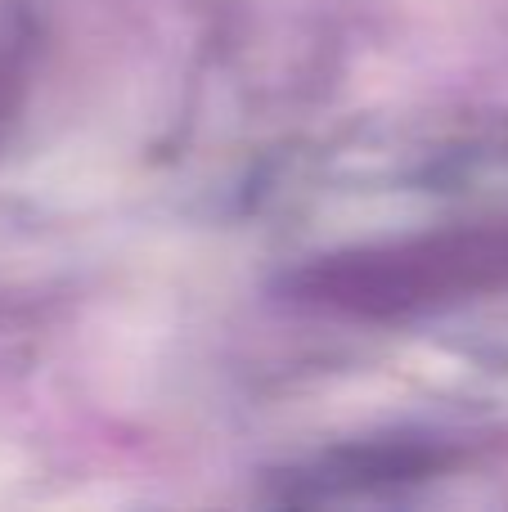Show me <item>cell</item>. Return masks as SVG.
<instances>
[{
  "label": "cell",
  "instance_id": "6da1fadb",
  "mask_svg": "<svg viewBox=\"0 0 508 512\" xmlns=\"http://www.w3.org/2000/svg\"><path fill=\"white\" fill-rule=\"evenodd\" d=\"M9 90H14V63H9V50L0 45V117L9 113Z\"/></svg>",
  "mask_w": 508,
  "mask_h": 512
}]
</instances>
